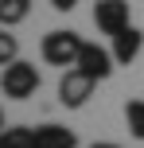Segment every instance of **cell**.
I'll use <instances>...</instances> for the list:
<instances>
[{
  "mask_svg": "<svg viewBox=\"0 0 144 148\" xmlns=\"http://www.w3.org/2000/svg\"><path fill=\"white\" fill-rule=\"evenodd\" d=\"M74 4H78V0H51V8H55V12H70Z\"/></svg>",
  "mask_w": 144,
  "mask_h": 148,
  "instance_id": "12",
  "label": "cell"
},
{
  "mask_svg": "<svg viewBox=\"0 0 144 148\" xmlns=\"http://www.w3.org/2000/svg\"><path fill=\"white\" fill-rule=\"evenodd\" d=\"M113 51H105V47H98V43H82V55H78V70L82 74H90L93 82H105L109 74H113Z\"/></svg>",
  "mask_w": 144,
  "mask_h": 148,
  "instance_id": "5",
  "label": "cell"
},
{
  "mask_svg": "<svg viewBox=\"0 0 144 148\" xmlns=\"http://www.w3.org/2000/svg\"><path fill=\"white\" fill-rule=\"evenodd\" d=\"M140 47H144V31L140 27H125L121 35H113V59L121 62V66H129L140 55Z\"/></svg>",
  "mask_w": 144,
  "mask_h": 148,
  "instance_id": "6",
  "label": "cell"
},
{
  "mask_svg": "<svg viewBox=\"0 0 144 148\" xmlns=\"http://www.w3.org/2000/svg\"><path fill=\"white\" fill-rule=\"evenodd\" d=\"M35 148H78V136L66 125H39L35 129Z\"/></svg>",
  "mask_w": 144,
  "mask_h": 148,
  "instance_id": "7",
  "label": "cell"
},
{
  "mask_svg": "<svg viewBox=\"0 0 144 148\" xmlns=\"http://www.w3.org/2000/svg\"><path fill=\"white\" fill-rule=\"evenodd\" d=\"M0 148H35V129L27 125H8L0 133Z\"/></svg>",
  "mask_w": 144,
  "mask_h": 148,
  "instance_id": "9",
  "label": "cell"
},
{
  "mask_svg": "<svg viewBox=\"0 0 144 148\" xmlns=\"http://www.w3.org/2000/svg\"><path fill=\"white\" fill-rule=\"evenodd\" d=\"M82 43L86 39L78 35V31H47L43 35V62H51V66H78V55H82Z\"/></svg>",
  "mask_w": 144,
  "mask_h": 148,
  "instance_id": "1",
  "label": "cell"
},
{
  "mask_svg": "<svg viewBox=\"0 0 144 148\" xmlns=\"http://www.w3.org/2000/svg\"><path fill=\"white\" fill-rule=\"evenodd\" d=\"M0 133H4V113H0Z\"/></svg>",
  "mask_w": 144,
  "mask_h": 148,
  "instance_id": "14",
  "label": "cell"
},
{
  "mask_svg": "<svg viewBox=\"0 0 144 148\" xmlns=\"http://www.w3.org/2000/svg\"><path fill=\"white\" fill-rule=\"evenodd\" d=\"M31 16V0H0V27H16Z\"/></svg>",
  "mask_w": 144,
  "mask_h": 148,
  "instance_id": "8",
  "label": "cell"
},
{
  "mask_svg": "<svg viewBox=\"0 0 144 148\" xmlns=\"http://www.w3.org/2000/svg\"><path fill=\"white\" fill-rule=\"evenodd\" d=\"M16 59H20V43H16V35L8 27H0V66H8Z\"/></svg>",
  "mask_w": 144,
  "mask_h": 148,
  "instance_id": "11",
  "label": "cell"
},
{
  "mask_svg": "<svg viewBox=\"0 0 144 148\" xmlns=\"http://www.w3.org/2000/svg\"><path fill=\"white\" fill-rule=\"evenodd\" d=\"M90 148H121V144H113V140H98V144H90Z\"/></svg>",
  "mask_w": 144,
  "mask_h": 148,
  "instance_id": "13",
  "label": "cell"
},
{
  "mask_svg": "<svg viewBox=\"0 0 144 148\" xmlns=\"http://www.w3.org/2000/svg\"><path fill=\"white\" fill-rule=\"evenodd\" d=\"M125 121H129V133L136 140H144V97H132L125 105Z\"/></svg>",
  "mask_w": 144,
  "mask_h": 148,
  "instance_id": "10",
  "label": "cell"
},
{
  "mask_svg": "<svg viewBox=\"0 0 144 148\" xmlns=\"http://www.w3.org/2000/svg\"><path fill=\"white\" fill-rule=\"evenodd\" d=\"M93 86H98V82H93L90 74H82L78 66H70V70L59 78V101L66 105V109H82V105L90 101Z\"/></svg>",
  "mask_w": 144,
  "mask_h": 148,
  "instance_id": "3",
  "label": "cell"
},
{
  "mask_svg": "<svg viewBox=\"0 0 144 148\" xmlns=\"http://www.w3.org/2000/svg\"><path fill=\"white\" fill-rule=\"evenodd\" d=\"M0 90H4V97H12V101H27V97L39 90V70H35V62H23V59L8 62L4 74H0Z\"/></svg>",
  "mask_w": 144,
  "mask_h": 148,
  "instance_id": "2",
  "label": "cell"
},
{
  "mask_svg": "<svg viewBox=\"0 0 144 148\" xmlns=\"http://www.w3.org/2000/svg\"><path fill=\"white\" fill-rule=\"evenodd\" d=\"M93 23H98L101 35H121L129 23V4L125 0H98L93 4Z\"/></svg>",
  "mask_w": 144,
  "mask_h": 148,
  "instance_id": "4",
  "label": "cell"
}]
</instances>
